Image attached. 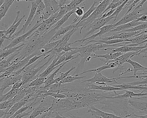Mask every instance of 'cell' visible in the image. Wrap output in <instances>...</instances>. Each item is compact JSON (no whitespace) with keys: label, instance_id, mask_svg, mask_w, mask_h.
<instances>
[{"label":"cell","instance_id":"cell-33","mask_svg":"<svg viewBox=\"0 0 147 118\" xmlns=\"http://www.w3.org/2000/svg\"><path fill=\"white\" fill-rule=\"evenodd\" d=\"M20 91V88L18 90L11 89L9 92H7L5 94H3L0 97V101L1 102L5 101L10 100H12L15 96L17 95Z\"/></svg>","mask_w":147,"mask_h":118},{"label":"cell","instance_id":"cell-6","mask_svg":"<svg viewBox=\"0 0 147 118\" xmlns=\"http://www.w3.org/2000/svg\"><path fill=\"white\" fill-rule=\"evenodd\" d=\"M55 98L48 96L43 98L38 106L34 108L31 114L27 118H36L37 116L49 111Z\"/></svg>","mask_w":147,"mask_h":118},{"label":"cell","instance_id":"cell-7","mask_svg":"<svg viewBox=\"0 0 147 118\" xmlns=\"http://www.w3.org/2000/svg\"><path fill=\"white\" fill-rule=\"evenodd\" d=\"M41 1H42L41 0L26 1L30 2L31 4V8L30 12L28 19L26 20L25 24L23 25L22 28L20 31H19L18 32L15 33L10 38L11 40L12 41L14 39L18 37H19V35L21 33H23V34H25L24 33L25 32L27 27H30L34 21L33 19H34V17H35V14H36L38 5L41 2Z\"/></svg>","mask_w":147,"mask_h":118},{"label":"cell","instance_id":"cell-45","mask_svg":"<svg viewBox=\"0 0 147 118\" xmlns=\"http://www.w3.org/2000/svg\"><path fill=\"white\" fill-rule=\"evenodd\" d=\"M48 54H47V52L46 53H45L44 54H43V55H41V56H38V55H37V56H35L32 57V58H31L30 59V61H29V62L25 66V67H24L23 68L24 70L26 68L28 67V66H30V65H31V64H33L34 63H35V62H36L40 58L44 56H48Z\"/></svg>","mask_w":147,"mask_h":118},{"label":"cell","instance_id":"cell-60","mask_svg":"<svg viewBox=\"0 0 147 118\" xmlns=\"http://www.w3.org/2000/svg\"><path fill=\"white\" fill-rule=\"evenodd\" d=\"M144 45L146 46V48H147V43H146V44H145Z\"/></svg>","mask_w":147,"mask_h":118},{"label":"cell","instance_id":"cell-23","mask_svg":"<svg viewBox=\"0 0 147 118\" xmlns=\"http://www.w3.org/2000/svg\"><path fill=\"white\" fill-rule=\"evenodd\" d=\"M118 67V64L115 62L114 60L109 61L106 64H104L101 67H99V68H96L93 69L85 71H83L82 73L80 74H78L79 76L84 73H89V72H95L96 73H100L102 71L105 70L106 69H112L114 68H117Z\"/></svg>","mask_w":147,"mask_h":118},{"label":"cell","instance_id":"cell-58","mask_svg":"<svg viewBox=\"0 0 147 118\" xmlns=\"http://www.w3.org/2000/svg\"><path fill=\"white\" fill-rule=\"evenodd\" d=\"M147 43V40H145V41H144V42H143L142 43V44H143L144 43Z\"/></svg>","mask_w":147,"mask_h":118},{"label":"cell","instance_id":"cell-59","mask_svg":"<svg viewBox=\"0 0 147 118\" xmlns=\"http://www.w3.org/2000/svg\"><path fill=\"white\" fill-rule=\"evenodd\" d=\"M95 118H101V117H99V116H96L95 117Z\"/></svg>","mask_w":147,"mask_h":118},{"label":"cell","instance_id":"cell-38","mask_svg":"<svg viewBox=\"0 0 147 118\" xmlns=\"http://www.w3.org/2000/svg\"><path fill=\"white\" fill-rule=\"evenodd\" d=\"M85 1L83 0H73L71 1V2L68 5H66L67 12H72L74 9L77 7L78 5L80 4L82 2H84Z\"/></svg>","mask_w":147,"mask_h":118},{"label":"cell","instance_id":"cell-50","mask_svg":"<svg viewBox=\"0 0 147 118\" xmlns=\"http://www.w3.org/2000/svg\"><path fill=\"white\" fill-rule=\"evenodd\" d=\"M23 85V82H22V80L16 83L13 85L12 87V89L14 90H16L20 89V88L22 87Z\"/></svg>","mask_w":147,"mask_h":118},{"label":"cell","instance_id":"cell-46","mask_svg":"<svg viewBox=\"0 0 147 118\" xmlns=\"http://www.w3.org/2000/svg\"><path fill=\"white\" fill-rule=\"evenodd\" d=\"M132 87L137 86H146L147 85V78L143 79L142 81H137L132 82L129 83Z\"/></svg>","mask_w":147,"mask_h":118},{"label":"cell","instance_id":"cell-4","mask_svg":"<svg viewBox=\"0 0 147 118\" xmlns=\"http://www.w3.org/2000/svg\"><path fill=\"white\" fill-rule=\"evenodd\" d=\"M55 57V56L53 54H49L36 64H31L26 68L22 72L23 85H29L32 81L36 79L38 72L43 70Z\"/></svg>","mask_w":147,"mask_h":118},{"label":"cell","instance_id":"cell-32","mask_svg":"<svg viewBox=\"0 0 147 118\" xmlns=\"http://www.w3.org/2000/svg\"><path fill=\"white\" fill-rule=\"evenodd\" d=\"M76 9V8L74 9L72 12H69L67 14H66L59 21H58L55 25L51 27V30H53V31L55 32H57V31H58L59 28L69 19V17H70L72 14L75 13V11Z\"/></svg>","mask_w":147,"mask_h":118},{"label":"cell","instance_id":"cell-14","mask_svg":"<svg viewBox=\"0 0 147 118\" xmlns=\"http://www.w3.org/2000/svg\"><path fill=\"white\" fill-rule=\"evenodd\" d=\"M113 28H114V24H112L105 26H103V27L100 29L99 32H98V33L93 34L91 37H88L84 39H81L80 40H76L74 43H71L70 45H71L74 44L76 43L77 42H81V43H83L86 42H86H88L89 41H92V40H94L95 38L98 37H100V38L102 35L106 34L107 33L110 32L111 31L113 30Z\"/></svg>","mask_w":147,"mask_h":118},{"label":"cell","instance_id":"cell-39","mask_svg":"<svg viewBox=\"0 0 147 118\" xmlns=\"http://www.w3.org/2000/svg\"><path fill=\"white\" fill-rule=\"evenodd\" d=\"M146 29H147V22L143 23L142 24L139 25L131 28V29L123 31L120 32V33L123 32H135L139 31H144Z\"/></svg>","mask_w":147,"mask_h":118},{"label":"cell","instance_id":"cell-53","mask_svg":"<svg viewBox=\"0 0 147 118\" xmlns=\"http://www.w3.org/2000/svg\"><path fill=\"white\" fill-rule=\"evenodd\" d=\"M49 113H45L42 115L40 118H48L49 117H50V115L49 114Z\"/></svg>","mask_w":147,"mask_h":118},{"label":"cell","instance_id":"cell-40","mask_svg":"<svg viewBox=\"0 0 147 118\" xmlns=\"http://www.w3.org/2000/svg\"><path fill=\"white\" fill-rule=\"evenodd\" d=\"M46 78H42V77H38L36 79L33 80L29 85V87H38L41 86L42 84H43L46 81Z\"/></svg>","mask_w":147,"mask_h":118},{"label":"cell","instance_id":"cell-35","mask_svg":"<svg viewBox=\"0 0 147 118\" xmlns=\"http://www.w3.org/2000/svg\"><path fill=\"white\" fill-rule=\"evenodd\" d=\"M124 1L125 0H119H119L118 1L113 0V1H111V3L109 4V5L107 7L106 9L105 10V12L102 14V16L106 12H107L108 10H114V9H116V8H117L119 6L121 5L123 3Z\"/></svg>","mask_w":147,"mask_h":118},{"label":"cell","instance_id":"cell-20","mask_svg":"<svg viewBox=\"0 0 147 118\" xmlns=\"http://www.w3.org/2000/svg\"><path fill=\"white\" fill-rule=\"evenodd\" d=\"M88 87L89 90H100L104 92H115L118 90H123L120 88L116 87L113 86L106 85H99L94 84V83H86Z\"/></svg>","mask_w":147,"mask_h":118},{"label":"cell","instance_id":"cell-52","mask_svg":"<svg viewBox=\"0 0 147 118\" xmlns=\"http://www.w3.org/2000/svg\"><path fill=\"white\" fill-rule=\"evenodd\" d=\"M58 2V4H59V7L60 8L62 7L63 6L65 5V4L68 2L69 1H67V0H59V1H57Z\"/></svg>","mask_w":147,"mask_h":118},{"label":"cell","instance_id":"cell-21","mask_svg":"<svg viewBox=\"0 0 147 118\" xmlns=\"http://www.w3.org/2000/svg\"><path fill=\"white\" fill-rule=\"evenodd\" d=\"M87 113H91L92 116H98L101 118H123L119 117L114 114L109 113L100 110L92 106L88 108Z\"/></svg>","mask_w":147,"mask_h":118},{"label":"cell","instance_id":"cell-12","mask_svg":"<svg viewBox=\"0 0 147 118\" xmlns=\"http://www.w3.org/2000/svg\"><path fill=\"white\" fill-rule=\"evenodd\" d=\"M113 19H114L113 17H110L102 19L96 20L92 24L90 25L87 28V30H89V31L85 34L83 38L82 39H86L87 36L93 33L97 30L100 29L103 26H105L109 21H111Z\"/></svg>","mask_w":147,"mask_h":118},{"label":"cell","instance_id":"cell-11","mask_svg":"<svg viewBox=\"0 0 147 118\" xmlns=\"http://www.w3.org/2000/svg\"><path fill=\"white\" fill-rule=\"evenodd\" d=\"M23 77V74L22 73L19 75L18 76H9L7 77H3L0 78V83H1V87H0V93L1 96L3 95L4 91L7 88L9 87L11 85H14L16 83L18 82L19 81L22 80Z\"/></svg>","mask_w":147,"mask_h":118},{"label":"cell","instance_id":"cell-48","mask_svg":"<svg viewBox=\"0 0 147 118\" xmlns=\"http://www.w3.org/2000/svg\"><path fill=\"white\" fill-rule=\"evenodd\" d=\"M115 10H116V9L110 10L109 12H107L106 13L104 14L100 18L98 19H102L106 18H108V17H111V16L113 14V13L115 12Z\"/></svg>","mask_w":147,"mask_h":118},{"label":"cell","instance_id":"cell-51","mask_svg":"<svg viewBox=\"0 0 147 118\" xmlns=\"http://www.w3.org/2000/svg\"><path fill=\"white\" fill-rule=\"evenodd\" d=\"M136 21L137 22H142L143 23L147 22V15H143L138 19Z\"/></svg>","mask_w":147,"mask_h":118},{"label":"cell","instance_id":"cell-37","mask_svg":"<svg viewBox=\"0 0 147 118\" xmlns=\"http://www.w3.org/2000/svg\"><path fill=\"white\" fill-rule=\"evenodd\" d=\"M76 67H75V66H73V67H71L68 71H67V72H65V73H60V75H59L57 78L55 79V81L53 82V84H55V83H59L62 80H63L64 78L67 77L69 75V73H70L72 71L76 69Z\"/></svg>","mask_w":147,"mask_h":118},{"label":"cell","instance_id":"cell-41","mask_svg":"<svg viewBox=\"0 0 147 118\" xmlns=\"http://www.w3.org/2000/svg\"><path fill=\"white\" fill-rule=\"evenodd\" d=\"M128 1H129V0H125L123 3L121 5L119 6L117 8H116L113 14L111 16V17H113L114 18V20H113V22H114L117 20L118 16L119 15V13L121 12V11L122 10H123L124 7L125 6Z\"/></svg>","mask_w":147,"mask_h":118},{"label":"cell","instance_id":"cell-22","mask_svg":"<svg viewBox=\"0 0 147 118\" xmlns=\"http://www.w3.org/2000/svg\"><path fill=\"white\" fill-rule=\"evenodd\" d=\"M123 53L121 52H116V53H107L105 55H98L95 54H92V58H100V60L104 62V64H106L109 61L114 60L123 55Z\"/></svg>","mask_w":147,"mask_h":118},{"label":"cell","instance_id":"cell-5","mask_svg":"<svg viewBox=\"0 0 147 118\" xmlns=\"http://www.w3.org/2000/svg\"><path fill=\"white\" fill-rule=\"evenodd\" d=\"M111 1L110 0H104L102 2H100L99 5L97 7L95 11L91 14L90 17L82 20L79 24L76 23L75 28L78 29L80 27V34H81L82 31L84 28H87L96 20L102 16V14L111 3Z\"/></svg>","mask_w":147,"mask_h":118},{"label":"cell","instance_id":"cell-55","mask_svg":"<svg viewBox=\"0 0 147 118\" xmlns=\"http://www.w3.org/2000/svg\"><path fill=\"white\" fill-rule=\"evenodd\" d=\"M142 58H147V52H145L144 54H143V56H142Z\"/></svg>","mask_w":147,"mask_h":118},{"label":"cell","instance_id":"cell-30","mask_svg":"<svg viewBox=\"0 0 147 118\" xmlns=\"http://www.w3.org/2000/svg\"><path fill=\"white\" fill-rule=\"evenodd\" d=\"M19 53V52H15L12 55L9 56V57L7 60H3L2 61H1V62H0V71L3 70L8 68L10 66H12V65L11 64L12 62L13 61L14 58L16 56H18Z\"/></svg>","mask_w":147,"mask_h":118},{"label":"cell","instance_id":"cell-2","mask_svg":"<svg viewBox=\"0 0 147 118\" xmlns=\"http://www.w3.org/2000/svg\"><path fill=\"white\" fill-rule=\"evenodd\" d=\"M101 109L112 111L114 114L123 118H135L136 111L130 105L129 99H113L111 97L100 103Z\"/></svg>","mask_w":147,"mask_h":118},{"label":"cell","instance_id":"cell-56","mask_svg":"<svg viewBox=\"0 0 147 118\" xmlns=\"http://www.w3.org/2000/svg\"><path fill=\"white\" fill-rule=\"evenodd\" d=\"M5 1H2V0H1V1H0V6H1L4 4Z\"/></svg>","mask_w":147,"mask_h":118},{"label":"cell","instance_id":"cell-19","mask_svg":"<svg viewBox=\"0 0 147 118\" xmlns=\"http://www.w3.org/2000/svg\"><path fill=\"white\" fill-rule=\"evenodd\" d=\"M142 31L135 32H123L120 33L118 34H113L110 37H105L100 38V39L102 40H112V39H127L131 38L134 37L136 35L141 33Z\"/></svg>","mask_w":147,"mask_h":118},{"label":"cell","instance_id":"cell-16","mask_svg":"<svg viewBox=\"0 0 147 118\" xmlns=\"http://www.w3.org/2000/svg\"><path fill=\"white\" fill-rule=\"evenodd\" d=\"M20 13V11H18L17 12V17H16L15 20L13 23L12 24L7 30L4 31L5 35L7 37L10 39V40H11L10 38L16 33V31L18 29V27L21 24L24 18L25 17L26 15H24V14H23V16H22L21 18H19V17Z\"/></svg>","mask_w":147,"mask_h":118},{"label":"cell","instance_id":"cell-1","mask_svg":"<svg viewBox=\"0 0 147 118\" xmlns=\"http://www.w3.org/2000/svg\"><path fill=\"white\" fill-rule=\"evenodd\" d=\"M59 93L67 97L58 99L56 103V110L60 114L83 108H89L97 104H100L109 97L118 95L116 91L104 92L89 90L86 83H81L80 81L75 83L61 84Z\"/></svg>","mask_w":147,"mask_h":118},{"label":"cell","instance_id":"cell-25","mask_svg":"<svg viewBox=\"0 0 147 118\" xmlns=\"http://www.w3.org/2000/svg\"><path fill=\"white\" fill-rule=\"evenodd\" d=\"M28 103V102L26 101L23 99L20 101L18 102V103L14 104L12 107L9 110V111L6 113L5 115L0 118H10V117L13 115L18 110L22 108L25 105H26Z\"/></svg>","mask_w":147,"mask_h":118},{"label":"cell","instance_id":"cell-36","mask_svg":"<svg viewBox=\"0 0 147 118\" xmlns=\"http://www.w3.org/2000/svg\"><path fill=\"white\" fill-rule=\"evenodd\" d=\"M97 3V1H94L93 2V3L92 5L91 6L90 8L88 10L87 12H86V13L84 14L83 16L80 19V20H79V22H78V24H79V23H80L82 21V20H84L88 18V17H90L91 16V14L93 13V12L95 11V9H96V7H97L95 6V5Z\"/></svg>","mask_w":147,"mask_h":118},{"label":"cell","instance_id":"cell-27","mask_svg":"<svg viewBox=\"0 0 147 118\" xmlns=\"http://www.w3.org/2000/svg\"><path fill=\"white\" fill-rule=\"evenodd\" d=\"M126 63L129 64L133 67V69H131L129 68H127V69L125 70V72H123L121 74H119V76L122 75L123 74H125V73H128V72H131V71H134V75H136L137 74V72L138 71H142V69L145 68L146 67L142 66V65L138 63L137 62H135V61H132L130 59H129L128 61L126 62Z\"/></svg>","mask_w":147,"mask_h":118},{"label":"cell","instance_id":"cell-26","mask_svg":"<svg viewBox=\"0 0 147 118\" xmlns=\"http://www.w3.org/2000/svg\"><path fill=\"white\" fill-rule=\"evenodd\" d=\"M143 23H144L142 22H137L136 20H134L132 22H129L127 24L122 25L119 26L117 27H115L113 30L111 31L110 32H121L123 31L129 30V29L136 27V26H137L139 25L142 24Z\"/></svg>","mask_w":147,"mask_h":118},{"label":"cell","instance_id":"cell-49","mask_svg":"<svg viewBox=\"0 0 147 118\" xmlns=\"http://www.w3.org/2000/svg\"><path fill=\"white\" fill-rule=\"evenodd\" d=\"M140 1H140V0H134L133 2L127 7V8H128V11H127V12L125 14V15H126V14H128L130 13L131 11L132 10V8L136 6V4L138 3V2H139Z\"/></svg>","mask_w":147,"mask_h":118},{"label":"cell","instance_id":"cell-44","mask_svg":"<svg viewBox=\"0 0 147 118\" xmlns=\"http://www.w3.org/2000/svg\"><path fill=\"white\" fill-rule=\"evenodd\" d=\"M60 41V40L55 41V42H52V43L51 42V43H48L42 49L44 50L45 52L46 53V52H48L52 50L59 43Z\"/></svg>","mask_w":147,"mask_h":118},{"label":"cell","instance_id":"cell-57","mask_svg":"<svg viewBox=\"0 0 147 118\" xmlns=\"http://www.w3.org/2000/svg\"><path fill=\"white\" fill-rule=\"evenodd\" d=\"M144 33H147V29L143 31Z\"/></svg>","mask_w":147,"mask_h":118},{"label":"cell","instance_id":"cell-3","mask_svg":"<svg viewBox=\"0 0 147 118\" xmlns=\"http://www.w3.org/2000/svg\"><path fill=\"white\" fill-rule=\"evenodd\" d=\"M113 48L112 45H108L100 43H95L88 44L86 46L81 45L78 46L77 49V53L76 55L78 57L81 58L80 62L77 65L76 70L74 75H77L80 70L84 68L85 63L87 62L88 58L92 57V54L94 52L98 51L104 50L105 49Z\"/></svg>","mask_w":147,"mask_h":118},{"label":"cell","instance_id":"cell-54","mask_svg":"<svg viewBox=\"0 0 147 118\" xmlns=\"http://www.w3.org/2000/svg\"><path fill=\"white\" fill-rule=\"evenodd\" d=\"M142 73H138L137 74H138V75H147V70H142Z\"/></svg>","mask_w":147,"mask_h":118},{"label":"cell","instance_id":"cell-17","mask_svg":"<svg viewBox=\"0 0 147 118\" xmlns=\"http://www.w3.org/2000/svg\"><path fill=\"white\" fill-rule=\"evenodd\" d=\"M130 105L134 109L136 113H144L147 114V102L137 100L133 99L129 100Z\"/></svg>","mask_w":147,"mask_h":118},{"label":"cell","instance_id":"cell-24","mask_svg":"<svg viewBox=\"0 0 147 118\" xmlns=\"http://www.w3.org/2000/svg\"><path fill=\"white\" fill-rule=\"evenodd\" d=\"M25 43H23L21 45L17 46L11 49H7V50H0V58L1 61L4 60V58L7 56H9L11 55H12L13 53L16 52H18L22 50L23 48L24 47Z\"/></svg>","mask_w":147,"mask_h":118},{"label":"cell","instance_id":"cell-43","mask_svg":"<svg viewBox=\"0 0 147 118\" xmlns=\"http://www.w3.org/2000/svg\"><path fill=\"white\" fill-rule=\"evenodd\" d=\"M84 7L83 5L81 7H76V9L75 11V13L76 14L77 17H76V18L74 19L72 24H76V22L79 20V18L81 17V16L82 17V16H83V15L84 14V11H83V9H84Z\"/></svg>","mask_w":147,"mask_h":118},{"label":"cell","instance_id":"cell-42","mask_svg":"<svg viewBox=\"0 0 147 118\" xmlns=\"http://www.w3.org/2000/svg\"><path fill=\"white\" fill-rule=\"evenodd\" d=\"M45 6L44 3L43 1H42L38 5L36 11V14H35V17H34L33 20H35V18L39 15H42V14L43 13L44 10L45 9Z\"/></svg>","mask_w":147,"mask_h":118},{"label":"cell","instance_id":"cell-34","mask_svg":"<svg viewBox=\"0 0 147 118\" xmlns=\"http://www.w3.org/2000/svg\"><path fill=\"white\" fill-rule=\"evenodd\" d=\"M86 76H81L80 77L78 74L77 75H69L67 77L64 78L63 80H62L61 82L59 83L60 84H63L65 83H71L73 82L74 81L76 80H80V79L82 78H86Z\"/></svg>","mask_w":147,"mask_h":118},{"label":"cell","instance_id":"cell-28","mask_svg":"<svg viewBox=\"0 0 147 118\" xmlns=\"http://www.w3.org/2000/svg\"><path fill=\"white\" fill-rule=\"evenodd\" d=\"M71 61H67V62H65L63 63L61 66H59L54 71L53 73L51 74L48 77H47L46 81H45V86L44 87H49V86H50V85H52L53 84V82L55 81V77L57 73L60 71V70L66 64L68 63L69 62H70Z\"/></svg>","mask_w":147,"mask_h":118},{"label":"cell","instance_id":"cell-15","mask_svg":"<svg viewBox=\"0 0 147 118\" xmlns=\"http://www.w3.org/2000/svg\"><path fill=\"white\" fill-rule=\"evenodd\" d=\"M136 54L137 52H127V53L123 54L122 56L114 60L115 62L118 64V67L113 70V73L114 74L117 71H119L121 72L122 71L125 70H126L127 68H124L123 66V64L125 63H126L129 59H130L135 56H136Z\"/></svg>","mask_w":147,"mask_h":118},{"label":"cell","instance_id":"cell-29","mask_svg":"<svg viewBox=\"0 0 147 118\" xmlns=\"http://www.w3.org/2000/svg\"><path fill=\"white\" fill-rule=\"evenodd\" d=\"M14 0H5L4 4L0 6V20L1 21L3 18L5 17L8 10H9Z\"/></svg>","mask_w":147,"mask_h":118},{"label":"cell","instance_id":"cell-8","mask_svg":"<svg viewBox=\"0 0 147 118\" xmlns=\"http://www.w3.org/2000/svg\"><path fill=\"white\" fill-rule=\"evenodd\" d=\"M45 6V12H43L38 20L41 22L47 20L52 15L55 14L60 11V7L57 1L56 0H44Z\"/></svg>","mask_w":147,"mask_h":118},{"label":"cell","instance_id":"cell-13","mask_svg":"<svg viewBox=\"0 0 147 118\" xmlns=\"http://www.w3.org/2000/svg\"><path fill=\"white\" fill-rule=\"evenodd\" d=\"M81 83H112L110 85L116 84L117 82L115 80V78L110 79L107 78L106 77L103 75L101 72L100 73H96L94 76L92 78L83 81H79Z\"/></svg>","mask_w":147,"mask_h":118},{"label":"cell","instance_id":"cell-31","mask_svg":"<svg viewBox=\"0 0 147 118\" xmlns=\"http://www.w3.org/2000/svg\"><path fill=\"white\" fill-rule=\"evenodd\" d=\"M76 23L75 24H72L68 26H66L64 27H61V29H59L58 31L56 33L55 35L53 36V37L51 39L50 41V43L51 42L52 40H54L55 39L57 38V37L61 36V35H64L66 34L67 33L69 32L70 31L73 30L74 28H75L76 26Z\"/></svg>","mask_w":147,"mask_h":118},{"label":"cell","instance_id":"cell-9","mask_svg":"<svg viewBox=\"0 0 147 118\" xmlns=\"http://www.w3.org/2000/svg\"><path fill=\"white\" fill-rule=\"evenodd\" d=\"M145 9V8H144V9L140 10V9H138L135 8L131 12L129 13L126 15H125L118 22H117L116 24H114V28L119 26L125 24H127L129 22H132L134 20H137L140 17L143 15H147V12L143 13H141Z\"/></svg>","mask_w":147,"mask_h":118},{"label":"cell","instance_id":"cell-47","mask_svg":"<svg viewBox=\"0 0 147 118\" xmlns=\"http://www.w3.org/2000/svg\"><path fill=\"white\" fill-rule=\"evenodd\" d=\"M32 111H30V112H27V113L24 112V113H22L20 114L15 115V116L12 115V116L10 117V118H23V117H25V116H29V115L31 114V113Z\"/></svg>","mask_w":147,"mask_h":118},{"label":"cell","instance_id":"cell-10","mask_svg":"<svg viewBox=\"0 0 147 118\" xmlns=\"http://www.w3.org/2000/svg\"><path fill=\"white\" fill-rule=\"evenodd\" d=\"M42 22H41L39 20H38L36 23L33 26L30 31H28L25 34H23L22 36L18 37L16 38L11 41V43L8 45H6L5 48H3L4 50H7V49H11L16 47V45H18L20 43L25 42L27 38L34 32V31H36L38 27H39Z\"/></svg>","mask_w":147,"mask_h":118},{"label":"cell","instance_id":"cell-18","mask_svg":"<svg viewBox=\"0 0 147 118\" xmlns=\"http://www.w3.org/2000/svg\"><path fill=\"white\" fill-rule=\"evenodd\" d=\"M145 48H146V47L144 45H143V46H138V47H131V46H129L126 45L121 46V47H118V48L105 49L104 50L107 51L110 50L112 53L121 52L123 54H124V53L129 52H138L142 50Z\"/></svg>","mask_w":147,"mask_h":118}]
</instances>
